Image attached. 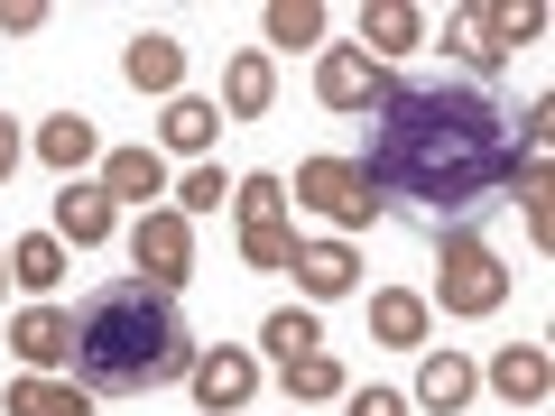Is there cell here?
<instances>
[{"label":"cell","mask_w":555,"mask_h":416,"mask_svg":"<svg viewBox=\"0 0 555 416\" xmlns=\"http://www.w3.org/2000/svg\"><path fill=\"white\" fill-rule=\"evenodd\" d=\"M361 177H371L379 204L454 232L463 213H481L491 195H509L518 177V148H509V120H500L491 83L481 75H416L389 83L371 112V148H361Z\"/></svg>","instance_id":"1"},{"label":"cell","mask_w":555,"mask_h":416,"mask_svg":"<svg viewBox=\"0 0 555 416\" xmlns=\"http://www.w3.org/2000/svg\"><path fill=\"white\" fill-rule=\"evenodd\" d=\"M195 370V334H185L177 287L158 277H102L75 306V379L93 398H149L167 379Z\"/></svg>","instance_id":"2"},{"label":"cell","mask_w":555,"mask_h":416,"mask_svg":"<svg viewBox=\"0 0 555 416\" xmlns=\"http://www.w3.org/2000/svg\"><path fill=\"white\" fill-rule=\"evenodd\" d=\"M436 306L444 315H500L509 306V269H500V250L481 232H444L436 240Z\"/></svg>","instance_id":"3"},{"label":"cell","mask_w":555,"mask_h":416,"mask_svg":"<svg viewBox=\"0 0 555 416\" xmlns=\"http://www.w3.org/2000/svg\"><path fill=\"white\" fill-rule=\"evenodd\" d=\"M297 204H315L334 232H361V222L379 213V195H371V177H361L352 158H306L297 167Z\"/></svg>","instance_id":"4"},{"label":"cell","mask_w":555,"mask_h":416,"mask_svg":"<svg viewBox=\"0 0 555 416\" xmlns=\"http://www.w3.org/2000/svg\"><path fill=\"white\" fill-rule=\"evenodd\" d=\"M389 83L398 75H389V65H371L361 47H324V56H315V102H324V112H361V120H371Z\"/></svg>","instance_id":"5"},{"label":"cell","mask_w":555,"mask_h":416,"mask_svg":"<svg viewBox=\"0 0 555 416\" xmlns=\"http://www.w3.org/2000/svg\"><path fill=\"white\" fill-rule=\"evenodd\" d=\"M130 259H139L149 277H158V287H177V277L195 269V222H185L177 204H158V213H139V222H130Z\"/></svg>","instance_id":"6"},{"label":"cell","mask_w":555,"mask_h":416,"mask_svg":"<svg viewBox=\"0 0 555 416\" xmlns=\"http://www.w3.org/2000/svg\"><path fill=\"white\" fill-rule=\"evenodd\" d=\"M185 379H195V398H204L214 416H232V407H250V389H259V361L241 352V342H214V352H195V370H185Z\"/></svg>","instance_id":"7"},{"label":"cell","mask_w":555,"mask_h":416,"mask_svg":"<svg viewBox=\"0 0 555 416\" xmlns=\"http://www.w3.org/2000/svg\"><path fill=\"white\" fill-rule=\"evenodd\" d=\"M10 352H20L28 370L75 361V315H56V306H20V315H10Z\"/></svg>","instance_id":"8"},{"label":"cell","mask_w":555,"mask_h":416,"mask_svg":"<svg viewBox=\"0 0 555 416\" xmlns=\"http://www.w3.org/2000/svg\"><path fill=\"white\" fill-rule=\"evenodd\" d=\"M102 195H112V204H139V213H158L167 158H158V148H112V158H102Z\"/></svg>","instance_id":"9"},{"label":"cell","mask_w":555,"mask_h":416,"mask_svg":"<svg viewBox=\"0 0 555 416\" xmlns=\"http://www.w3.org/2000/svg\"><path fill=\"white\" fill-rule=\"evenodd\" d=\"M297 287H306L315 306L352 297V287H361V259H352V240H297Z\"/></svg>","instance_id":"10"},{"label":"cell","mask_w":555,"mask_h":416,"mask_svg":"<svg viewBox=\"0 0 555 416\" xmlns=\"http://www.w3.org/2000/svg\"><path fill=\"white\" fill-rule=\"evenodd\" d=\"M481 379H491L509 407H537V398H546V379H555V361H546V342H500Z\"/></svg>","instance_id":"11"},{"label":"cell","mask_w":555,"mask_h":416,"mask_svg":"<svg viewBox=\"0 0 555 416\" xmlns=\"http://www.w3.org/2000/svg\"><path fill=\"white\" fill-rule=\"evenodd\" d=\"M112 222H120V204L102 195V185L65 177V195H56V240H75V250H93V240H112Z\"/></svg>","instance_id":"12"},{"label":"cell","mask_w":555,"mask_h":416,"mask_svg":"<svg viewBox=\"0 0 555 416\" xmlns=\"http://www.w3.org/2000/svg\"><path fill=\"white\" fill-rule=\"evenodd\" d=\"M0 416H93V389H83V379H47V370H28V379H10Z\"/></svg>","instance_id":"13"},{"label":"cell","mask_w":555,"mask_h":416,"mask_svg":"<svg viewBox=\"0 0 555 416\" xmlns=\"http://www.w3.org/2000/svg\"><path fill=\"white\" fill-rule=\"evenodd\" d=\"M120 75H130L139 93H167V102H177V93H185V47L149 28V38H130V56H120Z\"/></svg>","instance_id":"14"},{"label":"cell","mask_w":555,"mask_h":416,"mask_svg":"<svg viewBox=\"0 0 555 416\" xmlns=\"http://www.w3.org/2000/svg\"><path fill=\"white\" fill-rule=\"evenodd\" d=\"M38 158L56 167V177H83V167L102 158V130L83 112H56V120H38Z\"/></svg>","instance_id":"15"},{"label":"cell","mask_w":555,"mask_h":416,"mask_svg":"<svg viewBox=\"0 0 555 416\" xmlns=\"http://www.w3.org/2000/svg\"><path fill=\"white\" fill-rule=\"evenodd\" d=\"M473 389H481V370L463 352H426V370H416V407L454 416V407H473Z\"/></svg>","instance_id":"16"},{"label":"cell","mask_w":555,"mask_h":416,"mask_svg":"<svg viewBox=\"0 0 555 416\" xmlns=\"http://www.w3.org/2000/svg\"><path fill=\"white\" fill-rule=\"evenodd\" d=\"M416 38H426V20H416V10H408V0H371V10H361V56H408V47Z\"/></svg>","instance_id":"17"},{"label":"cell","mask_w":555,"mask_h":416,"mask_svg":"<svg viewBox=\"0 0 555 416\" xmlns=\"http://www.w3.org/2000/svg\"><path fill=\"white\" fill-rule=\"evenodd\" d=\"M371 334L398 342V352H416V342H426V297H416V287H379L371 297Z\"/></svg>","instance_id":"18"},{"label":"cell","mask_w":555,"mask_h":416,"mask_svg":"<svg viewBox=\"0 0 555 416\" xmlns=\"http://www.w3.org/2000/svg\"><path fill=\"white\" fill-rule=\"evenodd\" d=\"M222 102H232V120H259L278 102V65L269 56H232L222 65Z\"/></svg>","instance_id":"19"},{"label":"cell","mask_w":555,"mask_h":416,"mask_svg":"<svg viewBox=\"0 0 555 416\" xmlns=\"http://www.w3.org/2000/svg\"><path fill=\"white\" fill-rule=\"evenodd\" d=\"M158 130H167V148L204 158V148L222 139V112H214V102H195V93H177V102H167V120H158Z\"/></svg>","instance_id":"20"},{"label":"cell","mask_w":555,"mask_h":416,"mask_svg":"<svg viewBox=\"0 0 555 416\" xmlns=\"http://www.w3.org/2000/svg\"><path fill=\"white\" fill-rule=\"evenodd\" d=\"M259 342H269V361L287 370V361H306V352H324V324L306 315V306H278L269 324H259Z\"/></svg>","instance_id":"21"},{"label":"cell","mask_w":555,"mask_h":416,"mask_svg":"<svg viewBox=\"0 0 555 416\" xmlns=\"http://www.w3.org/2000/svg\"><path fill=\"white\" fill-rule=\"evenodd\" d=\"M10 277H20L28 297H47V287L65 277V240H56V232H28L20 250H10Z\"/></svg>","instance_id":"22"},{"label":"cell","mask_w":555,"mask_h":416,"mask_svg":"<svg viewBox=\"0 0 555 416\" xmlns=\"http://www.w3.org/2000/svg\"><path fill=\"white\" fill-rule=\"evenodd\" d=\"M509 185H518V213H528V240L546 250V240H555V177H546V158H528Z\"/></svg>","instance_id":"23"},{"label":"cell","mask_w":555,"mask_h":416,"mask_svg":"<svg viewBox=\"0 0 555 416\" xmlns=\"http://www.w3.org/2000/svg\"><path fill=\"white\" fill-rule=\"evenodd\" d=\"M232 213H241V232L287 222V177H241V185H232Z\"/></svg>","instance_id":"24"},{"label":"cell","mask_w":555,"mask_h":416,"mask_svg":"<svg viewBox=\"0 0 555 416\" xmlns=\"http://www.w3.org/2000/svg\"><path fill=\"white\" fill-rule=\"evenodd\" d=\"M315 38H324L315 0H269V47H315Z\"/></svg>","instance_id":"25"},{"label":"cell","mask_w":555,"mask_h":416,"mask_svg":"<svg viewBox=\"0 0 555 416\" xmlns=\"http://www.w3.org/2000/svg\"><path fill=\"white\" fill-rule=\"evenodd\" d=\"M352 379H343V361L334 352H306V361H287V398H343Z\"/></svg>","instance_id":"26"},{"label":"cell","mask_w":555,"mask_h":416,"mask_svg":"<svg viewBox=\"0 0 555 416\" xmlns=\"http://www.w3.org/2000/svg\"><path fill=\"white\" fill-rule=\"evenodd\" d=\"M444 47H463L473 65H500V38H491V10H454L444 20Z\"/></svg>","instance_id":"27"},{"label":"cell","mask_w":555,"mask_h":416,"mask_svg":"<svg viewBox=\"0 0 555 416\" xmlns=\"http://www.w3.org/2000/svg\"><path fill=\"white\" fill-rule=\"evenodd\" d=\"M241 259L250 269H297V232L287 222H259V232H241Z\"/></svg>","instance_id":"28"},{"label":"cell","mask_w":555,"mask_h":416,"mask_svg":"<svg viewBox=\"0 0 555 416\" xmlns=\"http://www.w3.org/2000/svg\"><path fill=\"white\" fill-rule=\"evenodd\" d=\"M222 204H232V177H222V167H195V177L177 185V213L195 222V213H222Z\"/></svg>","instance_id":"29"},{"label":"cell","mask_w":555,"mask_h":416,"mask_svg":"<svg viewBox=\"0 0 555 416\" xmlns=\"http://www.w3.org/2000/svg\"><path fill=\"white\" fill-rule=\"evenodd\" d=\"M546 28V10H491V38H500V56H509L518 38H537Z\"/></svg>","instance_id":"30"},{"label":"cell","mask_w":555,"mask_h":416,"mask_svg":"<svg viewBox=\"0 0 555 416\" xmlns=\"http://www.w3.org/2000/svg\"><path fill=\"white\" fill-rule=\"evenodd\" d=\"M546 139H555V102H528V120H518V148H528V158H546Z\"/></svg>","instance_id":"31"},{"label":"cell","mask_w":555,"mask_h":416,"mask_svg":"<svg viewBox=\"0 0 555 416\" xmlns=\"http://www.w3.org/2000/svg\"><path fill=\"white\" fill-rule=\"evenodd\" d=\"M38 28H47L38 0H0V38H38Z\"/></svg>","instance_id":"32"},{"label":"cell","mask_w":555,"mask_h":416,"mask_svg":"<svg viewBox=\"0 0 555 416\" xmlns=\"http://www.w3.org/2000/svg\"><path fill=\"white\" fill-rule=\"evenodd\" d=\"M343 398H352L343 416H408V398H398V389H343Z\"/></svg>","instance_id":"33"},{"label":"cell","mask_w":555,"mask_h":416,"mask_svg":"<svg viewBox=\"0 0 555 416\" xmlns=\"http://www.w3.org/2000/svg\"><path fill=\"white\" fill-rule=\"evenodd\" d=\"M20 148H28V139H20V120H10V112H0V185H10V177H20Z\"/></svg>","instance_id":"34"},{"label":"cell","mask_w":555,"mask_h":416,"mask_svg":"<svg viewBox=\"0 0 555 416\" xmlns=\"http://www.w3.org/2000/svg\"><path fill=\"white\" fill-rule=\"evenodd\" d=\"M0 277H10V269H0Z\"/></svg>","instance_id":"35"}]
</instances>
